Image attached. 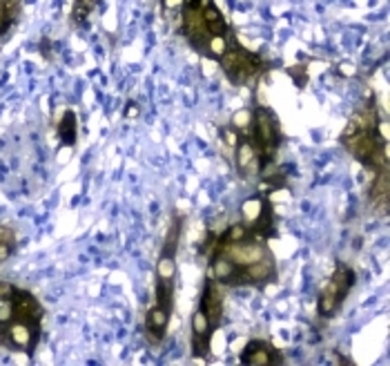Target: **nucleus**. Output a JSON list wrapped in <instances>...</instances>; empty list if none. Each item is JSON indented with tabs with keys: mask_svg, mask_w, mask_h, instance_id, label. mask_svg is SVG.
Wrapping results in <instances>:
<instances>
[{
	"mask_svg": "<svg viewBox=\"0 0 390 366\" xmlns=\"http://www.w3.org/2000/svg\"><path fill=\"white\" fill-rule=\"evenodd\" d=\"M201 311L203 315L208 317V322L212 328H216L221 324L223 319V297H221V291H219V281H214L212 277L205 279V288H203V295H201Z\"/></svg>",
	"mask_w": 390,
	"mask_h": 366,
	"instance_id": "0eeeda50",
	"label": "nucleus"
},
{
	"mask_svg": "<svg viewBox=\"0 0 390 366\" xmlns=\"http://www.w3.org/2000/svg\"><path fill=\"white\" fill-rule=\"evenodd\" d=\"M263 197H252V199H248L243 205H241V212H243V219H246V226L248 224H252L259 217V212H261V208H263Z\"/></svg>",
	"mask_w": 390,
	"mask_h": 366,
	"instance_id": "a211bd4d",
	"label": "nucleus"
},
{
	"mask_svg": "<svg viewBox=\"0 0 390 366\" xmlns=\"http://www.w3.org/2000/svg\"><path fill=\"white\" fill-rule=\"evenodd\" d=\"M181 228H183V217L174 214L172 217V224H170V230L165 237V244H163V255H177L179 250V242H181Z\"/></svg>",
	"mask_w": 390,
	"mask_h": 366,
	"instance_id": "4468645a",
	"label": "nucleus"
},
{
	"mask_svg": "<svg viewBox=\"0 0 390 366\" xmlns=\"http://www.w3.org/2000/svg\"><path fill=\"white\" fill-rule=\"evenodd\" d=\"M183 34H186V38L190 41V45L194 50L205 54V47H208V41L212 36H210V31L203 22L201 9L183 5Z\"/></svg>",
	"mask_w": 390,
	"mask_h": 366,
	"instance_id": "20e7f679",
	"label": "nucleus"
},
{
	"mask_svg": "<svg viewBox=\"0 0 390 366\" xmlns=\"http://www.w3.org/2000/svg\"><path fill=\"white\" fill-rule=\"evenodd\" d=\"M201 14H203V22H205V27H208L210 36H225V34L230 31L223 14H221L219 7H216L214 3H203Z\"/></svg>",
	"mask_w": 390,
	"mask_h": 366,
	"instance_id": "f8f14e48",
	"label": "nucleus"
},
{
	"mask_svg": "<svg viewBox=\"0 0 390 366\" xmlns=\"http://www.w3.org/2000/svg\"><path fill=\"white\" fill-rule=\"evenodd\" d=\"M172 302H174V281L156 279V306L172 313Z\"/></svg>",
	"mask_w": 390,
	"mask_h": 366,
	"instance_id": "dca6fc26",
	"label": "nucleus"
},
{
	"mask_svg": "<svg viewBox=\"0 0 390 366\" xmlns=\"http://www.w3.org/2000/svg\"><path fill=\"white\" fill-rule=\"evenodd\" d=\"M167 322H170V313L165 308L154 306L150 313L145 317V335L150 339V344H158L160 339L165 337L167 330Z\"/></svg>",
	"mask_w": 390,
	"mask_h": 366,
	"instance_id": "9d476101",
	"label": "nucleus"
},
{
	"mask_svg": "<svg viewBox=\"0 0 390 366\" xmlns=\"http://www.w3.org/2000/svg\"><path fill=\"white\" fill-rule=\"evenodd\" d=\"M252 143H255L259 159H261V173L268 166L274 163V154L281 143V128L274 114L266 108H257L252 117Z\"/></svg>",
	"mask_w": 390,
	"mask_h": 366,
	"instance_id": "f03ea898",
	"label": "nucleus"
},
{
	"mask_svg": "<svg viewBox=\"0 0 390 366\" xmlns=\"http://www.w3.org/2000/svg\"><path fill=\"white\" fill-rule=\"evenodd\" d=\"M98 5V0H76L74 5V20L76 22H85V18H89L91 9Z\"/></svg>",
	"mask_w": 390,
	"mask_h": 366,
	"instance_id": "aec40b11",
	"label": "nucleus"
},
{
	"mask_svg": "<svg viewBox=\"0 0 390 366\" xmlns=\"http://www.w3.org/2000/svg\"><path fill=\"white\" fill-rule=\"evenodd\" d=\"M183 3H186V0H163V5H165L167 9H177V7H183Z\"/></svg>",
	"mask_w": 390,
	"mask_h": 366,
	"instance_id": "b1692460",
	"label": "nucleus"
},
{
	"mask_svg": "<svg viewBox=\"0 0 390 366\" xmlns=\"http://www.w3.org/2000/svg\"><path fill=\"white\" fill-rule=\"evenodd\" d=\"M219 63L223 67L225 76L230 78L234 85L250 83L252 78H257L259 74H263V70L268 67L261 56L248 52L246 47H241L234 36L230 38V34H227V50L219 59Z\"/></svg>",
	"mask_w": 390,
	"mask_h": 366,
	"instance_id": "f257e3e1",
	"label": "nucleus"
},
{
	"mask_svg": "<svg viewBox=\"0 0 390 366\" xmlns=\"http://www.w3.org/2000/svg\"><path fill=\"white\" fill-rule=\"evenodd\" d=\"M221 134H223V139H225V143H227V145H232V147H237V145H239V132H237V130H232V128H225Z\"/></svg>",
	"mask_w": 390,
	"mask_h": 366,
	"instance_id": "4be33fe9",
	"label": "nucleus"
},
{
	"mask_svg": "<svg viewBox=\"0 0 390 366\" xmlns=\"http://www.w3.org/2000/svg\"><path fill=\"white\" fill-rule=\"evenodd\" d=\"M292 78H294V83L299 85V87H303L306 83H308V74H306V67H301V65H297V67H292V70L288 72Z\"/></svg>",
	"mask_w": 390,
	"mask_h": 366,
	"instance_id": "412c9836",
	"label": "nucleus"
},
{
	"mask_svg": "<svg viewBox=\"0 0 390 366\" xmlns=\"http://www.w3.org/2000/svg\"><path fill=\"white\" fill-rule=\"evenodd\" d=\"M227 34H230V31H227ZM227 34H225V36H212L208 41V47H205V56L219 61L221 56L225 54V50H227Z\"/></svg>",
	"mask_w": 390,
	"mask_h": 366,
	"instance_id": "6ab92c4d",
	"label": "nucleus"
},
{
	"mask_svg": "<svg viewBox=\"0 0 390 366\" xmlns=\"http://www.w3.org/2000/svg\"><path fill=\"white\" fill-rule=\"evenodd\" d=\"M125 117H130V119L139 117V105H136V103H130L128 110H125Z\"/></svg>",
	"mask_w": 390,
	"mask_h": 366,
	"instance_id": "5701e85b",
	"label": "nucleus"
},
{
	"mask_svg": "<svg viewBox=\"0 0 390 366\" xmlns=\"http://www.w3.org/2000/svg\"><path fill=\"white\" fill-rule=\"evenodd\" d=\"M239 362L250 364V366H274V364H283V358H281V353L270 344V342L252 339L250 344L241 351Z\"/></svg>",
	"mask_w": 390,
	"mask_h": 366,
	"instance_id": "39448f33",
	"label": "nucleus"
},
{
	"mask_svg": "<svg viewBox=\"0 0 390 366\" xmlns=\"http://www.w3.org/2000/svg\"><path fill=\"white\" fill-rule=\"evenodd\" d=\"M3 335H5V324H0V344H3Z\"/></svg>",
	"mask_w": 390,
	"mask_h": 366,
	"instance_id": "393cba45",
	"label": "nucleus"
},
{
	"mask_svg": "<svg viewBox=\"0 0 390 366\" xmlns=\"http://www.w3.org/2000/svg\"><path fill=\"white\" fill-rule=\"evenodd\" d=\"M59 136H61L63 145H67V147H72L76 143V114L72 110H67L63 114V119L59 123Z\"/></svg>",
	"mask_w": 390,
	"mask_h": 366,
	"instance_id": "2eb2a0df",
	"label": "nucleus"
},
{
	"mask_svg": "<svg viewBox=\"0 0 390 366\" xmlns=\"http://www.w3.org/2000/svg\"><path fill=\"white\" fill-rule=\"evenodd\" d=\"M237 168L241 177L261 175V159L252 141H239L237 145Z\"/></svg>",
	"mask_w": 390,
	"mask_h": 366,
	"instance_id": "1a4fd4ad",
	"label": "nucleus"
},
{
	"mask_svg": "<svg viewBox=\"0 0 390 366\" xmlns=\"http://www.w3.org/2000/svg\"><path fill=\"white\" fill-rule=\"evenodd\" d=\"M11 319H22V322L40 324L43 319V306L40 302L27 291H18L11 295Z\"/></svg>",
	"mask_w": 390,
	"mask_h": 366,
	"instance_id": "423d86ee",
	"label": "nucleus"
},
{
	"mask_svg": "<svg viewBox=\"0 0 390 366\" xmlns=\"http://www.w3.org/2000/svg\"><path fill=\"white\" fill-rule=\"evenodd\" d=\"M346 297H348V293H343L335 281L328 279V284L324 286V291H321V295H319V315L330 317L341 306V302L346 300Z\"/></svg>",
	"mask_w": 390,
	"mask_h": 366,
	"instance_id": "9b49d317",
	"label": "nucleus"
},
{
	"mask_svg": "<svg viewBox=\"0 0 390 366\" xmlns=\"http://www.w3.org/2000/svg\"><path fill=\"white\" fill-rule=\"evenodd\" d=\"M22 0H0V36L14 25L20 14Z\"/></svg>",
	"mask_w": 390,
	"mask_h": 366,
	"instance_id": "ddd939ff",
	"label": "nucleus"
},
{
	"mask_svg": "<svg viewBox=\"0 0 390 366\" xmlns=\"http://www.w3.org/2000/svg\"><path fill=\"white\" fill-rule=\"evenodd\" d=\"M174 274H177V259L172 257V255H163V253H160L158 264H156V279L174 281Z\"/></svg>",
	"mask_w": 390,
	"mask_h": 366,
	"instance_id": "f3484780",
	"label": "nucleus"
},
{
	"mask_svg": "<svg viewBox=\"0 0 390 366\" xmlns=\"http://www.w3.org/2000/svg\"><path fill=\"white\" fill-rule=\"evenodd\" d=\"M38 337H40V324L22 322V319H9V322L5 324L3 344L31 356L33 349H36V344H38Z\"/></svg>",
	"mask_w": 390,
	"mask_h": 366,
	"instance_id": "7ed1b4c3",
	"label": "nucleus"
},
{
	"mask_svg": "<svg viewBox=\"0 0 390 366\" xmlns=\"http://www.w3.org/2000/svg\"><path fill=\"white\" fill-rule=\"evenodd\" d=\"M212 330H214V328L210 326L208 317H205L203 311L199 308V311L192 315V353H194V358L208 356Z\"/></svg>",
	"mask_w": 390,
	"mask_h": 366,
	"instance_id": "6e6552de",
	"label": "nucleus"
}]
</instances>
